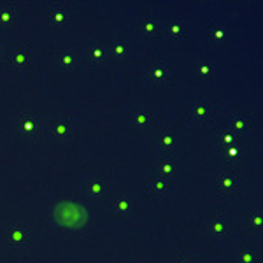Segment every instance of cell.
<instances>
[{
	"mask_svg": "<svg viewBox=\"0 0 263 263\" xmlns=\"http://www.w3.org/2000/svg\"><path fill=\"white\" fill-rule=\"evenodd\" d=\"M235 141V135H232L228 130H224V132H218V146L219 147H224L227 144H230Z\"/></svg>",
	"mask_w": 263,
	"mask_h": 263,
	"instance_id": "obj_23",
	"label": "cell"
},
{
	"mask_svg": "<svg viewBox=\"0 0 263 263\" xmlns=\"http://www.w3.org/2000/svg\"><path fill=\"white\" fill-rule=\"evenodd\" d=\"M174 146V134L171 128H165L160 134V147H162V156H168Z\"/></svg>",
	"mask_w": 263,
	"mask_h": 263,
	"instance_id": "obj_20",
	"label": "cell"
},
{
	"mask_svg": "<svg viewBox=\"0 0 263 263\" xmlns=\"http://www.w3.org/2000/svg\"><path fill=\"white\" fill-rule=\"evenodd\" d=\"M156 23H158V16L149 12V14L146 16V20H144V25H142V37L146 41H155L156 37H158Z\"/></svg>",
	"mask_w": 263,
	"mask_h": 263,
	"instance_id": "obj_16",
	"label": "cell"
},
{
	"mask_svg": "<svg viewBox=\"0 0 263 263\" xmlns=\"http://www.w3.org/2000/svg\"><path fill=\"white\" fill-rule=\"evenodd\" d=\"M86 193H88V198H93V197H97V195H100V193H102V184H100L99 181H93L91 184L88 186Z\"/></svg>",
	"mask_w": 263,
	"mask_h": 263,
	"instance_id": "obj_28",
	"label": "cell"
},
{
	"mask_svg": "<svg viewBox=\"0 0 263 263\" xmlns=\"http://www.w3.org/2000/svg\"><path fill=\"white\" fill-rule=\"evenodd\" d=\"M184 23H186V16L184 14H174L171 18V25H168V35L172 37V41L176 42V44L186 41Z\"/></svg>",
	"mask_w": 263,
	"mask_h": 263,
	"instance_id": "obj_12",
	"label": "cell"
},
{
	"mask_svg": "<svg viewBox=\"0 0 263 263\" xmlns=\"http://www.w3.org/2000/svg\"><path fill=\"white\" fill-rule=\"evenodd\" d=\"M240 172L221 171L214 177V190L218 197H235L240 192Z\"/></svg>",
	"mask_w": 263,
	"mask_h": 263,
	"instance_id": "obj_3",
	"label": "cell"
},
{
	"mask_svg": "<svg viewBox=\"0 0 263 263\" xmlns=\"http://www.w3.org/2000/svg\"><path fill=\"white\" fill-rule=\"evenodd\" d=\"M4 67L7 70L16 69V70H27L32 63V48L28 44H21L16 53H12L11 57H4Z\"/></svg>",
	"mask_w": 263,
	"mask_h": 263,
	"instance_id": "obj_6",
	"label": "cell"
},
{
	"mask_svg": "<svg viewBox=\"0 0 263 263\" xmlns=\"http://www.w3.org/2000/svg\"><path fill=\"white\" fill-rule=\"evenodd\" d=\"M0 57L4 58V46H2V44H0Z\"/></svg>",
	"mask_w": 263,
	"mask_h": 263,
	"instance_id": "obj_30",
	"label": "cell"
},
{
	"mask_svg": "<svg viewBox=\"0 0 263 263\" xmlns=\"http://www.w3.org/2000/svg\"><path fill=\"white\" fill-rule=\"evenodd\" d=\"M172 263H198V258L192 253H179L176 254Z\"/></svg>",
	"mask_w": 263,
	"mask_h": 263,
	"instance_id": "obj_24",
	"label": "cell"
},
{
	"mask_svg": "<svg viewBox=\"0 0 263 263\" xmlns=\"http://www.w3.org/2000/svg\"><path fill=\"white\" fill-rule=\"evenodd\" d=\"M198 78H200L202 84H207L213 81L214 78V63L209 57H203L200 65H198Z\"/></svg>",
	"mask_w": 263,
	"mask_h": 263,
	"instance_id": "obj_17",
	"label": "cell"
},
{
	"mask_svg": "<svg viewBox=\"0 0 263 263\" xmlns=\"http://www.w3.org/2000/svg\"><path fill=\"white\" fill-rule=\"evenodd\" d=\"M253 123H254V118L251 116V114H248V112H237V114H233V116L228 120L227 123V126H224V130H228L232 135H244L246 132H248L249 128L253 126Z\"/></svg>",
	"mask_w": 263,
	"mask_h": 263,
	"instance_id": "obj_8",
	"label": "cell"
},
{
	"mask_svg": "<svg viewBox=\"0 0 263 263\" xmlns=\"http://www.w3.org/2000/svg\"><path fill=\"white\" fill-rule=\"evenodd\" d=\"M228 30L227 28H216V30H213V39H214V42L216 44H221V42H224L228 39Z\"/></svg>",
	"mask_w": 263,
	"mask_h": 263,
	"instance_id": "obj_25",
	"label": "cell"
},
{
	"mask_svg": "<svg viewBox=\"0 0 263 263\" xmlns=\"http://www.w3.org/2000/svg\"><path fill=\"white\" fill-rule=\"evenodd\" d=\"M171 172H172V167H171V162H168V156H162V167H160V176L168 177V179H171Z\"/></svg>",
	"mask_w": 263,
	"mask_h": 263,
	"instance_id": "obj_26",
	"label": "cell"
},
{
	"mask_svg": "<svg viewBox=\"0 0 263 263\" xmlns=\"http://www.w3.org/2000/svg\"><path fill=\"white\" fill-rule=\"evenodd\" d=\"M240 261L242 263H254V254H253V251H242L240 253Z\"/></svg>",
	"mask_w": 263,
	"mask_h": 263,
	"instance_id": "obj_29",
	"label": "cell"
},
{
	"mask_svg": "<svg viewBox=\"0 0 263 263\" xmlns=\"http://www.w3.org/2000/svg\"><path fill=\"white\" fill-rule=\"evenodd\" d=\"M213 235L216 240H224L228 237V230H227V214L224 213H218L213 221Z\"/></svg>",
	"mask_w": 263,
	"mask_h": 263,
	"instance_id": "obj_15",
	"label": "cell"
},
{
	"mask_svg": "<svg viewBox=\"0 0 263 263\" xmlns=\"http://www.w3.org/2000/svg\"><path fill=\"white\" fill-rule=\"evenodd\" d=\"M246 224H248L249 230L253 232H260L261 230V211L254 209V211H248L246 213Z\"/></svg>",
	"mask_w": 263,
	"mask_h": 263,
	"instance_id": "obj_19",
	"label": "cell"
},
{
	"mask_svg": "<svg viewBox=\"0 0 263 263\" xmlns=\"http://www.w3.org/2000/svg\"><path fill=\"white\" fill-rule=\"evenodd\" d=\"M132 42L128 41H116L112 44V57L114 58H126L132 53Z\"/></svg>",
	"mask_w": 263,
	"mask_h": 263,
	"instance_id": "obj_21",
	"label": "cell"
},
{
	"mask_svg": "<svg viewBox=\"0 0 263 263\" xmlns=\"http://www.w3.org/2000/svg\"><path fill=\"white\" fill-rule=\"evenodd\" d=\"M213 121V104L203 99H193L188 104V125H205Z\"/></svg>",
	"mask_w": 263,
	"mask_h": 263,
	"instance_id": "obj_4",
	"label": "cell"
},
{
	"mask_svg": "<svg viewBox=\"0 0 263 263\" xmlns=\"http://www.w3.org/2000/svg\"><path fill=\"white\" fill-rule=\"evenodd\" d=\"M172 192V182L168 177H163V176H158L155 181H151L146 188V195L147 197H158V195H165Z\"/></svg>",
	"mask_w": 263,
	"mask_h": 263,
	"instance_id": "obj_13",
	"label": "cell"
},
{
	"mask_svg": "<svg viewBox=\"0 0 263 263\" xmlns=\"http://www.w3.org/2000/svg\"><path fill=\"white\" fill-rule=\"evenodd\" d=\"M118 213H128L130 207H132V198L130 197H123V198H118L116 203H114Z\"/></svg>",
	"mask_w": 263,
	"mask_h": 263,
	"instance_id": "obj_22",
	"label": "cell"
},
{
	"mask_svg": "<svg viewBox=\"0 0 263 263\" xmlns=\"http://www.w3.org/2000/svg\"><path fill=\"white\" fill-rule=\"evenodd\" d=\"M76 209H78V205H74V203H62V205H58V211L62 213L60 223L69 227V219H72V228H81L83 224L86 223V213L79 211V213L74 216L72 213H74Z\"/></svg>",
	"mask_w": 263,
	"mask_h": 263,
	"instance_id": "obj_9",
	"label": "cell"
},
{
	"mask_svg": "<svg viewBox=\"0 0 263 263\" xmlns=\"http://www.w3.org/2000/svg\"><path fill=\"white\" fill-rule=\"evenodd\" d=\"M72 132H74V120L72 116H67V114H62L58 118V123L49 130V137L60 139V141H69L72 137Z\"/></svg>",
	"mask_w": 263,
	"mask_h": 263,
	"instance_id": "obj_11",
	"label": "cell"
},
{
	"mask_svg": "<svg viewBox=\"0 0 263 263\" xmlns=\"http://www.w3.org/2000/svg\"><path fill=\"white\" fill-rule=\"evenodd\" d=\"M6 249L9 253H25L32 248V228L23 223H11L4 230Z\"/></svg>",
	"mask_w": 263,
	"mask_h": 263,
	"instance_id": "obj_1",
	"label": "cell"
},
{
	"mask_svg": "<svg viewBox=\"0 0 263 263\" xmlns=\"http://www.w3.org/2000/svg\"><path fill=\"white\" fill-rule=\"evenodd\" d=\"M146 83L149 84H163V83H172V70H171V63L165 58H158L147 67L146 70Z\"/></svg>",
	"mask_w": 263,
	"mask_h": 263,
	"instance_id": "obj_5",
	"label": "cell"
},
{
	"mask_svg": "<svg viewBox=\"0 0 263 263\" xmlns=\"http://www.w3.org/2000/svg\"><path fill=\"white\" fill-rule=\"evenodd\" d=\"M20 126V137L21 139H42L49 137V130L46 128L44 121L41 116L32 112H25L20 116L18 120Z\"/></svg>",
	"mask_w": 263,
	"mask_h": 263,
	"instance_id": "obj_2",
	"label": "cell"
},
{
	"mask_svg": "<svg viewBox=\"0 0 263 263\" xmlns=\"http://www.w3.org/2000/svg\"><path fill=\"white\" fill-rule=\"evenodd\" d=\"M72 21H74V12H72L70 7L63 6V4H57L48 11L46 14V23L49 27H65L70 28Z\"/></svg>",
	"mask_w": 263,
	"mask_h": 263,
	"instance_id": "obj_7",
	"label": "cell"
},
{
	"mask_svg": "<svg viewBox=\"0 0 263 263\" xmlns=\"http://www.w3.org/2000/svg\"><path fill=\"white\" fill-rule=\"evenodd\" d=\"M58 63H60V69L67 70V69H72V63H74V58L70 54L63 53L60 58H58Z\"/></svg>",
	"mask_w": 263,
	"mask_h": 263,
	"instance_id": "obj_27",
	"label": "cell"
},
{
	"mask_svg": "<svg viewBox=\"0 0 263 263\" xmlns=\"http://www.w3.org/2000/svg\"><path fill=\"white\" fill-rule=\"evenodd\" d=\"M156 121V114L151 111H141L132 114V123L134 126H151Z\"/></svg>",
	"mask_w": 263,
	"mask_h": 263,
	"instance_id": "obj_18",
	"label": "cell"
},
{
	"mask_svg": "<svg viewBox=\"0 0 263 263\" xmlns=\"http://www.w3.org/2000/svg\"><path fill=\"white\" fill-rule=\"evenodd\" d=\"M18 21V6L16 4H4L0 7V27H16Z\"/></svg>",
	"mask_w": 263,
	"mask_h": 263,
	"instance_id": "obj_14",
	"label": "cell"
},
{
	"mask_svg": "<svg viewBox=\"0 0 263 263\" xmlns=\"http://www.w3.org/2000/svg\"><path fill=\"white\" fill-rule=\"evenodd\" d=\"M84 51H86V63L90 69H99L102 65V60H104V46H102V41L97 39H90L84 46Z\"/></svg>",
	"mask_w": 263,
	"mask_h": 263,
	"instance_id": "obj_10",
	"label": "cell"
}]
</instances>
